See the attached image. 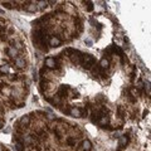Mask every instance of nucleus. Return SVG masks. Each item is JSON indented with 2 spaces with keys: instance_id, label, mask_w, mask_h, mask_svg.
Returning <instances> with one entry per match:
<instances>
[{
  "instance_id": "9",
  "label": "nucleus",
  "mask_w": 151,
  "mask_h": 151,
  "mask_svg": "<svg viewBox=\"0 0 151 151\" xmlns=\"http://www.w3.org/2000/svg\"><path fill=\"white\" fill-rule=\"evenodd\" d=\"M28 5H24L23 8L25 9L27 11H30V13H35L38 10V6L35 5V3H27Z\"/></svg>"
},
{
  "instance_id": "2",
  "label": "nucleus",
  "mask_w": 151,
  "mask_h": 151,
  "mask_svg": "<svg viewBox=\"0 0 151 151\" xmlns=\"http://www.w3.org/2000/svg\"><path fill=\"white\" fill-rule=\"evenodd\" d=\"M44 64H45V67H47V68H55V67H57V64H58L57 58H53V57L45 58Z\"/></svg>"
},
{
  "instance_id": "18",
  "label": "nucleus",
  "mask_w": 151,
  "mask_h": 151,
  "mask_svg": "<svg viewBox=\"0 0 151 151\" xmlns=\"http://www.w3.org/2000/svg\"><path fill=\"white\" fill-rule=\"evenodd\" d=\"M3 126H4V121H3V120H0V129H1Z\"/></svg>"
},
{
  "instance_id": "10",
  "label": "nucleus",
  "mask_w": 151,
  "mask_h": 151,
  "mask_svg": "<svg viewBox=\"0 0 151 151\" xmlns=\"http://www.w3.org/2000/svg\"><path fill=\"white\" fill-rule=\"evenodd\" d=\"M98 67H100L102 71H106L107 68L110 67V61H108L107 58H102V59L100 61V64H98Z\"/></svg>"
},
{
  "instance_id": "11",
  "label": "nucleus",
  "mask_w": 151,
  "mask_h": 151,
  "mask_svg": "<svg viewBox=\"0 0 151 151\" xmlns=\"http://www.w3.org/2000/svg\"><path fill=\"white\" fill-rule=\"evenodd\" d=\"M68 146H72V147H76L77 146V140H76V136H68L67 140H65Z\"/></svg>"
},
{
  "instance_id": "1",
  "label": "nucleus",
  "mask_w": 151,
  "mask_h": 151,
  "mask_svg": "<svg viewBox=\"0 0 151 151\" xmlns=\"http://www.w3.org/2000/svg\"><path fill=\"white\" fill-rule=\"evenodd\" d=\"M81 64L83 65L84 69H92L93 65L96 64V59H94V57L93 55H91V54H83L82 55Z\"/></svg>"
},
{
  "instance_id": "7",
  "label": "nucleus",
  "mask_w": 151,
  "mask_h": 151,
  "mask_svg": "<svg viewBox=\"0 0 151 151\" xmlns=\"http://www.w3.org/2000/svg\"><path fill=\"white\" fill-rule=\"evenodd\" d=\"M48 43H49V45L51 47H59L61 45V43H62V40L58 37H51L49 38V40H48Z\"/></svg>"
},
{
  "instance_id": "8",
  "label": "nucleus",
  "mask_w": 151,
  "mask_h": 151,
  "mask_svg": "<svg viewBox=\"0 0 151 151\" xmlns=\"http://www.w3.org/2000/svg\"><path fill=\"white\" fill-rule=\"evenodd\" d=\"M6 54L9 55V57H13V58H16L18 57V54H19V51H16V49L14 47H8L6 48Z\"/></svg>"
},
{
  "instance_id": "15",
  "label": "nucleus",
  "mask_w": 151,
  "mask_h": 151,
  "mask_svg": "<svg viewBox=\"0 0 151 151\" xmlns=\"http://www.w3.org/2000/svg\"><path fill=\"white\" fill-rule=\"evenodd\" d=\"M93 10V5L91 1H87V11H92Z\"/></svg>"
},
{
  "instance_id": "17",
  "label": "nucleus",
  "mask_w": 151,
  "mask_h": 151,
  "mask_svg": "<svg viewBox=\"0 0 151 151\" xmlns=\"http://www.w3.org/2000/svg\"><path fill=\"white\" fill-rule=\"evenodd\" d=\"M45 151H55V150H54V149H52L51 146H47V147H45Z\"/></svg>"
},
{
  "instance_id": "13",
  "label": "nucleus",
  "mask_w": 151,
  "mask_h": 151,
  "mask_svg": "<svg viewBox=\"0 0 151 151\" xmlns=\"http://www.w3.org/2000/svg\"><path fill=\"white\" fill-rule=\"evenodd\" d=\"M9 65H0V74H8L9 73Z\"/></svg>"
},
{
  "instance_id": "4",
  "label": "nucleus",
  "mask_w": 151,
  "mask_h": 151,
  "mask_svg": "<svg viewBox=\"0 0 151 151\" xmlns=\"http://www.w3.org/2000/svg\"><path fill=\"white\" fill-rule=\"evenodd\" d=\"M129 144V136L127 135H122V136H120V139H119V146H120V149L119 151H121L123 149L125 146Z\"/></svg>"
},
{
  "instance_id": "3",
  "label": "nucleus",
  "mask_w": 151,
  "mask_h": 151,
  "mask_svg": "<svg viewBox=\"0 0 151 151\" xmlns=\"http://www.w3.org/2000/svg\"><path fill=\"white\" fill-rule=\"evenodd\" d=\"M18 122L20 123V126H23L24 129H28L29 123H30V116H29V115H24V116H23Z\"/></svg>"
},
{
  "instance_id": "14",
  "label": "nucleus",
  "mask_w": 151,
  "mask_h": 151,
  "mask_svg": "<svg viewBox=\"0 0 151 151\" xmlns=\"http://www.w3.org/2000/svg\"><path fill=\"white\" fill-rule=\"evenodd\" d=\"M117 113H119L120 117H123V116H125V110H123L122 106H119V107H117Z\"/></svg>"
},
{
  "instance_id": "5",
  "label": "nucleus",
  "mask_w": 151,
  "mask_h": 151,
  "mask_svg": "<svg viewBox=\"0 0 151 151\" xmlns=\"http://www.w3.org/2000/svg\"><path fill=\"white\" fill-rule=\"evenodd\" d=\"M68 115H71L73 117H81L82 116L81 107H71L69 111H68Z\"/></svg>"
},
{
  "instance_id": "6",
  "label": "nucleus",
  "mask_w": 151,
  "mask_h": 151,
  "mask_svg": "<svg viewBox=\"0 0 151 151\" xmlns=\"http://www.w3.org/2000/svg\"><path fill=\"white\" fill-rule=\"evenodd\" d=\"M81 151H92V144L90 140H83L81 144Z\"/></svg>"
},
{
  "instance_id": "16",
  "label": "nucleus",
  "mask_w": 151,
  "mask_h": 151,
  "mask_svg": "<svg viewBox=\"0 0 151 151\" xmlns=\"http://www.w3.org/2000/svg\"><path fill=\"white\" fill-rule=\"evenodd\" d=\"M137 90H142V88H144V82L142 81H139V82H137Z\"/></svg>"
},
{
  "instance_id": "12",
  "label": "nucleus",
  "mask_w": 151,
  "mask_h": 151,
  "mask_svg": "<svg viewBox=\"0 0 151 151\" xmlns=\"http://www.w3.org/2000/svg\"><path fill=\"white\" fill-rule=\"evenodd\" d=\"M15 65L18 68H24L25 67V59L22 57H16L15 58Z\"/></svg>"
}]
</instances>
